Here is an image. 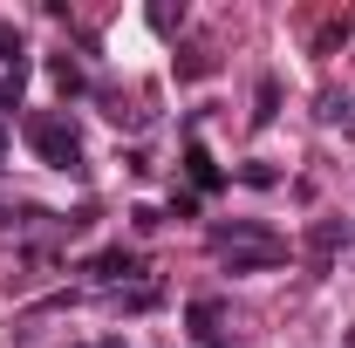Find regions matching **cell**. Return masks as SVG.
<instances>
[{
	"label": "cell",
	"mask_w": 355,
	"mask_h": 348,
	"mask_svg": "<svg viewBox=\"0 0 355 348\" xmlns=\"http://www.w3.org/2000/svg\"><path fill=\"white\" fill-rule=\"evenodd\" d=\"M0 62H21V42H14V28L0 21Z\"/></svg>",
	"instance_id": "9"
},
{
	"label": "cell",
	"mask_w": 355,
	"mask_h": 348,
	"mask_svg": "<svg viewBox=\"0 0 355 348\" xmlns=\"http://www.w3.org/2000/svg\"><path fill=\"white\" fill-rule=\"evenodd\" d=\"M28 143L42 150L55 171H76V164H83V137H76L69 116H35V123H28Z\"/></svg>",
	"instance_id": "2"
},
{
	"label": "cell",
	"mask_w": 355,
	"mask_h": 348,
	"mask_svg": "<svg viewBox=\"0 0 355 348\" xmlns=\"http://www.w3.org/2000/svg\"><path fill=\"white\" fill-rule=\"evenodd\" d=\"M308 239H314V253H321V260H328V253H335V246H342V239H349V225H335V218H321V225H314Z\"/></svg>",
	"instance_id": "4"
},
{
	"label": "cell",
	"mask_w": 355,
	"mask_h": 348,
	"mask_svg": "<svg viewBox=\"0 0 355 348\" xmlns=\"http://www.w3.org/2000/svg\"><path fill=\"white\" fill-rule=\"evenodd\" d=\"M89 273H96V280H123V273H137V260L123 253V246H110V253H96V260H89Z\"/></svg>",
	"instance_id": "3"
},
{
	"label": "cell",
	"mask_w": 355,
	"mask_h": 348,
	"mask_svg": "<svg viewBox=\"0 0 355 348\" xmlns=\"http://www.w3.org/2000/svg\"><path fill=\"white\" fill-rule=\"evenodd\" d=\"M184 164H191V184H198V191H212V184H219V164H212L205 150H191Z\"/></svg>",
	"instance_id": "6"
},
{
	"label": "cell",
	"mask_w": 355,
	"mask_h": 348,
	"mask_svg": "<svg viewBox=\"0 0 355 348\" xmlns=\"http://www.w3.org/2000/svg\"><path fill=\"white\" fill-rule=\"evenodd\" d=\"M212 253H219L232 273H266V266L287 260V246H280L266 225H219V232H212Z\"/></svg>",
	"instance_id": "1"
},
{
	"label": "cell",
	"mask_w": 355,
	"mask_h": 348,
	"mask_svg": "<svg viewBox=\"0 0 355 348\" xmlns=\"http://www.w3.org/2000/svg\"><path fill=\"white\" fill-rule=\"evenodd\" d=\"M191 328L212 342V328H219V307H212V301H198V307H191Z\"/></svg>",
	"instance_id": "7"
},
{
	"label": "cell",
	"mask_w": 355,
	"mask_h": 348,
	"mask_svg": "<svg viewBox=\"0 0 355 348\" xmlns=\"http://www.w3.org/2000/svg\"><path fill=\"white\" fill-rule=\"evenodd\" d=\"M55 82H62V96H76V89H83V69L62 55V62H55Z\"/></svg>",
	"instance_id": "8"
},
{
	"label": "cell",
	"mask_w": 355,
	"mask_h": 348,
	"mask_svg": "<svg viewBox=\"0 0 355 348\" xmlns=\"http://www.w3.org/2000/svg\"><path fill=\"white\" fill-rule=\"evenodd\" d=\"M253 103H260V110H253V123H266V116L280 110V82H273V76H260V89H253Z\"/></svg>",
	"instance_id": "5"
}]
</instances>
